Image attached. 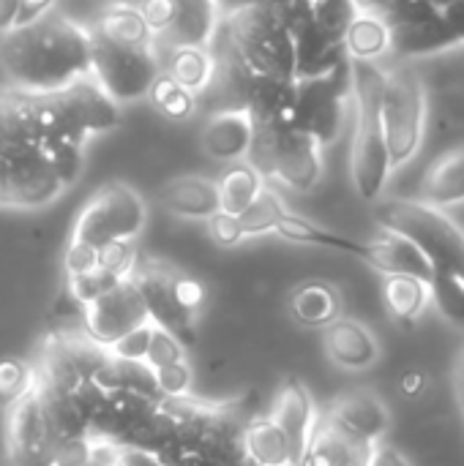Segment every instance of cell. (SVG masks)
Listing matches in <instances>:
<instances>
[{"instance_id": "cell-1", "label": "cell", "mask_w": 464, "mask_h": 466, "mask_svg": "<svg viewBox=\"0 0 464 466\" xmlns=\"http://www.w3.org/2000/svg\"><path fill=\"white\" fill-rule=\"evenodd\" d=\"M0 68L8 87L57 93L90 76V27L49 11L0 35Z\"/></svg>"}, {"instance_id": "cell-2", "label": "cell", "mask_w": 464, "mask_h": 466, "mask_svg": "<svg viewBox=\"0 0 464 466\" xmlns=\"http://www.w3.org/2000/svg\"><path fill=\"white\" fill-rule=\"evenodd\" d=\"M63 191L33 134L30 93L0 87V208L36 210Z\"/></svg>"}, {"instance_id": "cell-3", "label": "cell", "mask_w": 464, "mask_h": 466, "mask_svg": "<svg viewBox=\"0 0 464 466\" xmlns=\"http://www.w3.org/2000/svg\"><path fill=\"white\" fill-rule=\"evenodd\" d=\"M219 35L224 41L222 57L238 63L241 68L295 79V41L273 5L252 3L224 11Z\"/></svg>"}, {"instance_id": "cell-4", "label": "cell", "mask_w": 464, "mask_h": 466, "mask_svg": "<svg viewBox=\"0 0 464 466\" xmlns=\"http://www.w3.org/2000/svg\"><path fill=\"white\" fill-rule=\"evenodd\" d=\"M353 74V104H356V134L350 150V175L364 202H377L391 177V153L380 117L383 98V63H356Z\"/></svg>"}, {"instance_id": "cell-5", "label": "cell", "mask_w": 464, "mask_h": 466, "mask_svg": "<svg viewBox=\"0 0 464 466\" xmlns=\"http://www.w3.org/2000/svg\"><path fill=\"white\" fill-rule=\"evenodd\" d=\"M377 224L407 238L435 268L464 279V229L440 208L421 199H386L377 205Z\"/></svg>"}, {"instance_id": "cell-6", "label": "cell", "mask_w": 464, "mask_h": 466, "mask_svg": "<svg viewBox=\"0 0 464 466\" xmlns=\"http://www.w3.org/2000/svg\"><path fill=\"white\" fill-rule=\"evenodd\" d=\"M246 161L265 177L293 191H312L323 177V147L290 120L254 123V142Z\"/></svg>"}, {"instance_id": "cell-7", "label": "cell", "mask_w": 464, "mask_h": 466, "mask_svg": "<svg viewBox=\"0 0 464 466\" xmlns=\"http://www.w3.org/2000/svg\"><path fill=\"white\" fill-rule=\"evenodd\" d=\"M380 117L391 164H407L421 150L427 131V87L407 60H399L397 66H383Z\"/></svg>"}, {"instance_id": "cell-8", "label": "cell", "mask_w": 464, "mask_h": 466, "mask_svg": "<svg viewBox=\"0 0 464 466\" xmlns=\"http://www.w3.org/2000/svg\"><path fill=\"white\" fill-rule=\"evenodd\" d=\"M161 74L159 38L153 44H115L90 33V76L118 104L145 101Z\"/></svg>"}, {"instance_id": "cell-9", "label": "cell", "mask_w": 464, "mask_h": 466, "mask_svg": "<svg viewBox=\"0 0 464 466\" xmlns=\"http://www.w3.org/2000/svg\"><path fill=\"white\" fill-rule=\"evenodd\" d=\"M148 221L145 199L126 183L101 186L79 210L71 240L90 248H101L115 240H137Z\"/></svg>"}, {"instance_id": "cell-10", "label": "cell", "mask_w": 464, "mask_h": 466, "mask_svg": "<svg viewBox=\"0 0 464 466\" xmlns=\"http://www.w3.org/2000/svg\"><path fill=\"white\" fill-rule=\"evenodd\" d=\"M353 104V74L350 60L331 74L295 79V101L290 123L309 134L320 147H328L339 139L347 106Z\"/></svg>"}, {"instance_id": "cell-11", "label": "cell", "mask_w": 464, "mask_h": 466, "mask_svg": "<svg viewBox=\"0 0 464 466\" xmlns=\"http://www.w3.org/2000/svg\"><path fill=\"white\" fill-rule=\"evenodd\" d=\"M175 276H178L175 268H170L164 262H156V259H148V257H137V265L129 273V279L134 281V287L142 295L150 325L172 333L183 347H189V344H194L200 317L189 314L178 303V298H175Z\"/></svg>"}, {"instance_id": "cell-12", "label": "cell", "mask_w": 464, "mask_h": 466, "mask_svg": "<svg viewBox=\"0 0 464 466\" xmlns=\"http://www.w3.org/2000/svg\"><path fill=\"white\" fill-rule=\"evenodd\" d=\"M82 319H85V336L93 344H98L101 350H107L115 341H120L123 336L150 325L142 295L131 279H120L107 295H101L98 300L85 306Z\"/></svg>"}, {"instance_id": "cell-13", "label": "cell", "mask_w": 464, "mask_h": 466, "mask_svg": "<svg viewBox=\"0 0 464 466\" xmlns=\"http://www.w3.org/2000/svg\"><path fill=\"white\" fill-rule=\"evenodd\" d=\"M5 464L8 466H49L55 437L44 420L41 404L30 388L5 410Z\"/></svg>"}, {"instance_id": "cell-14", "label": "cell", "mask_w": 464, "mask_h": 466, "mask_svg": "<svg viewBox=\"0 0 464 466\" xmlns=\"http://www.w3.org/2000/svg\"><path fill=\"white\" fill-rule=\"evenodd\" d=\"M202 150L222 164L246 161L254 142V117L246 106H216L200 134Z\"/></svg>"}, {"instance_id": "cell-15", "label": "cell", "mask_w": 464, "mask_h": 466, "mask_svg": "<svg viewBox=\"0 0 464 466\" xmlns=\"http://www.w3.org/2000/svg\"><path fill=\"white\" fill-rule=\"evenodd\" d=\"M271 418L276 420V426L284 431L287 442H290V453H293V464L301 466L304 453L312 442L314 426H317V410H314V399L306 390V385L298 377H287L284 385L276 393Z\"/></svg>"}, {"instance_id": "cell-16", "label": "cell", "mask_w": 464, "mask_h": 466, "mask_svg": "<svg viewBox=\"0 0 464 466\" xmlns=\"http://www.w3.org/2000/svg\"><path fill=\"white\" fill-rule=\"evenodd\" d=\"M328 418L356 440L377 445L391 429V412L372 390H347L334 399Z\"/></svg>"}, {"instance_id": "cell-17", "label": "cell", "mask_w": 464, "mask_h": 466, "mask_svg": "<svg viewBox=\"0 0 464 466\" xmlns=\"http://www.w3.org/2000/svg\"><path fill=\"white\" fill-rule=\"evenodd\" d=\"M63 104H66V112L74 123V128L82 134V137H96V134H104V131H112L118 128L120 123V109L96 82L93 76H85L63 90H57Z\"/></svg>"}, {"instance_id": "cell-18", "label": "cell", "mask_w": 464, "mask_h": 466, "mask_svg": "<svg viewBox=\"0 0 464 466\" xmlns=\"http://www.w3.org/2000/svg\"><path fill=\"white\" fill-rule=\"evenodd\" d=\"M323 347L331 363L345 371H364L380 358V344L372 330L347 317H339L336 322L323 328Z\"/></svg>"}, {"instance_id": "cell-19", "label": "cell", "mask_w": 464, "mask_h": 466, "mask_svg": "<svg viewBox=\"0 0 464 466\" xmlns=\"http://www.w3.org/2000/svg\"><path fill=\"white\" fill-rule=\"evenodd\" d=\"M372 448L375 445L350 437L328 415H323L317 418L312 442L304 453L301 466H369Z\"/></svg>"}, {"instance_id": "cell-20", "label": "cell", "mask_w": 464, "mask_h": 466, "mask_svg": "<svg viewBox=\"0 0 464 466\" xmlns=\"http://www.w3.org/2000/svg\"><path fill=\"white\" fill-rule=\"evenodd\" d=\"M366 265L377 268L383 276H413L424 284H432L435 268L429 259L402 235L383 229L366 243Z\"/></svg>"}, {"instance_id": "cell-21", "label": "cell", "mask_w": 464, "mask_h": 466, "mask_svg": "<svg viewBox=\"0 0 464 466\" xmlns=\"http://www.w3.org/2000/svg\"><path fill=\"white\" fill-rule=\"evenodd\" d=\"M159 205L178 216V218H191V221H208L219 210V188L216 180L200 177V175H180L167 180L159 194Z\"/></svg>"}, {"instance_id": "cell-22", "label": "cell", "mask_w": 464, "mask_h": 466, "mask_svg": "<svg viewBox=\"0 0 464 466\" xmlns=\"http://www.w3.org/2000/svg\"><path fill=\"white\" fill-rule=\"evenodd\" d=\"M175 22L164 38V46H213L222 25L219 0H172Z\"/></svg>"}, {"instance_id": "cell-23", "label": "cell", "mask_w": 464, "mask_h": 466, "mask_svg": "<svg viewBox=\"0 0 464 466\" xmlns=\"http://www.w3.org/2000/svg\"><path fill=\"white\" fill-rule=\"evenodd\" d=\"M161 49V74L191 90L194 96H202L213 87L219 74V57L213 46H164Z\"/></svg>"}, {"instance_id": "cell-24", "label": "cell", "mask_w": 464, "mask_h": 466, "mask_svg": "<svg viewBox=\"0 0 464 466\" xmlns=\"http://www.w3.org/2000/svg\"><path fill=\"white\" fill-rule=\"evenodd\" d=\"M290 314L304 328H328L342 317V295L328 281H304L290 295Z\"/></svg>"}, {"instance_id": "cell-25", "label": "cell", "mask_w": 464, "mask_h": 466, "mask_svg": "<svg viewBox=\"0 0 464 466\" xmlns=\"http://www.w3.org/2000/svg\"><path fill=\"white\" fill-rule=\"evenodd\" d=\"M421 202L440 210L464 202V145L440 156L421 183Z\"/></svg>"}, {"instance_id": "cell-26", "label": "cell", "mask_w": 464, "mask_h": 466, "mask_svg": "<svg viewBox=\"0 0 464 466\" xmlns=\"http://www.w3.org/2000/svg\"><path fill=\"white\" fill-rule=\"evenodd\" d=\"M241 445L252 466H295L290 442L271 415L252 418L241 431Z\"/></svg>"}, {"instance_id": "cell-27", "label": "cell", "mask_w": 464, "mask_h": 466, "mask_svg": "<svg viewBox=\"0 0 464 466\" xmlns=\"http://www.w3.org/2000/svg\"><path fill=\"white\" fill-rule=\"evenodd\" d=\"M90 33L115 44H153L156 35L150 33L148 22L142 19L139 8L134 3H123V0H112L90 25Z\"/></svg>"}, {"instance_id": "cell-28", "label": "cell", "mask_w": 464, "mask_h": 466, "mask_svg": "<svg viewBox=\"0 0 464 466\" xmlns=\"http://www.w3.org/2000/svg\"><path fill=\"white\" fill-rule=\"evenodd\" d=\"M345 52L356 63H383L391 55V27L383 16L356 14L345 30Z\"/></svg>"}, {"instance_id": "cell-29", "label": "cell", "mask_w": 464, "mask_h": 466, "mask_svg": "<svg viewBox=\"0 0 464 466\" xmlns=\"http://www.w3.org/2000/svg\"><path fill=\"white\" fill-rule=\"evenodd\" d=\"M282 240H290V243H304V246H320V248H334V251H342V254H353L358 259L366 262V243H358L353 238H345V235H336L304 216H295V213H284V218L276 224L273 229Z\"/></svg>"}, {"instance_id": "cell-30", "label": "cell", "mask_w": 464, "mask_h": 466, "mask_svg": "<svg viewBox=\"0 0 464 466\" xmlns=\"http://www.w3.org/2000/svg\"><path fill=\"white\" fill-rule=\"evenodd\" d=\"M265 183L268 180L249 161L230 164L224 169V175L216 180V188H219V210L232 213V216H241L257 199V194L265 188Z\"/></svg>"}, {"instance_id": "cell-31", "label": "cell", "mask_w": 464, "mask_h": 466, "mask_svg": "<svg viewBox=\"0 0 464 466\" xmlns=\"http://www.w3.org/2000/svg\"><path fill=\"white\" fill-rule=\"evenodd\" d=\"M383 300L399 325H413L429 306V284L413 276H386Z\"/></svg>"}, {"instance_id": "cell-32", "label": "cell", "mask_w": 464, "mask_h": 466, "mask_svg": "<svg viewBox=\"0 0 464 466\" xmlns=\"http://www.w3.org/2000/svg\"><path fill=\"white\" fill-rule=\"evenodd\" d=\"M148 101L156 106V112H161L164 117L178 120V123L194 117L200 109V96H194L191 90H186L167 74H159V79L153 82V87L148 93Z\"/></svg>"}, {"instance_id": "cell-33", "label": "cell", "mask_w": 464, "mask_h": 466, "mask_svg": "<svg viewBox=\"0 0 464 466\" xmlns=\"http://www.w3.org/2000/svg\"><path fill=\"white\" fill-rule=\"evenodd\" d=\"M287 208L282 202V197L265 183V188L257 194V199L238 216L241 227H243V238H260L276 229V224L284 218Z\"/></svg>"}, {"instance_id": "cell-34", "label": "cell", "mask_w": 464, "mask_h": 466, "mask_svg": "<svg viewBox=\"0 0 464 466\" xmlns=\"http://www.w3.org/2000/svg\"><path fill=\"white\" fill-rule=\"evenodd\" d=\"M429 300L440 311V317L464 330V279L457 273H435L429 284Z\"/></svg>"}, {"instance_id": "cell-35", "label": "cell", "mask_w": 464, "mask_h": 466, "mask_svg": "<svg viewBox=\"0 0 464 466\" xmlns=\"http://www.w3.org/2000/svg\"><path fill=\"white\" fill-rule=\"evenodd\" d=\"M33 366L19 358H0V407L8 410L16 399L30 393Z\"/></svg>"}, {"instance_id": "cell-36", "label": "cell", "mask_w": 464, "mask_h": 466, "mask_svg": "<svg viewBox=\"0 0 464 466\" xmlns=\"http://www.w3.org/2000/svg\"><path fill=\"white\" fill-rule=\"evenodd\" d=\"M118 281H120V279L109 276L107 270L93 268V270H88V273H82V276L66 279V295H68L77 306L85 309V306H90L93 300H98L101 295H107Z\"/></svg>"}, {"instance_id": "cell-37", "label": "cell", "mask_w": 464, "mask_h": 466, "mask_svg": "<svg viewBox=\"0 0 464 466\" xmlns=\"http://www.w3.org/2000/svg\"><path fill=\"white\" fill-rule=\"evenodd\" d=\"M137 248L131 240H115L101 248H96V268L107 270L115 279H129V273L137 265Z\"/></svg>"}, {"instance_id": "cell-38", "label": "cell", "mask_w": 464, "mask_h": 466, "mask_svg": "<svg viewBox=\"0 0 464 466\" xmlns=\"http://www.w3.org/2000/svg\"><path fill=\"white\" fill-rule=\"evenodd\" d=\"M178 360H183V344H180L172 333H167V330H161V328L150 325V339H148L145 366H148L150 371H156V369L172 366V363H178Z\"/></svg>"}, {"instance_id": "cell-39", "label": "cell", "mask_w": 464, "mask_h": 466, "mask_svg": "<svg viewBox=\"0 0 464 466\" xmlns=\"http://www.w3.org/2000/svg\"><path fill=\"white\" fill-rule=\"evenodd\" d=\"M153 380H156V390L161 399H189L191 393V369L186 360H178L172 366H164V369H156L153 371Z\"/></svg>"}, {"instance_id": "cell-40", "label": "cell", "mask_w": 464, "mask_h": 466, "mask_svg": "<svg viewBox=\"0 0 464 466\" xmlns=\"http://www.w3.org/2000/svg\"><path fill=\"white\" fill-rule=\"evenodd\" d=\"M208 235L216 246L222 248H235L241 240H243V227H241V218L232 216V213H224V210H216L208 221Z\"/></svg>"}, {"instance_id": "cell-41", "label": "cell", "mask_w": 464, "mask_h": 466, "mask_svg": "<svg viewBox=\"0 0 464 466\" xmlns=\"http://www.w3.org/2000/svg\"><path fill=\"white\" fill-rule=\"evenodd\" d=\"M142 14V19L148 22L150 33L156 38H164L175 22V3L172 0H139L134 3Z\"/></svg>"}, {"instance_id": "cell-42", "label": "cell", "mask_w": 464, "mask_h": 466, "mask_svg": "<svg viewBox=\"0 0 464 466\" xmlns=\"http://www.w3.org/2000/svg\"><path fill=\"white\" fill-rule=\"evenodd\" d=\"M438 30H440L446 49L464 46V0L451 3L449 8L438 14Z\"/></svg>"}, {"instance_id": "cell-43", "label": "cell", "mask_w": 464, "mask_h": 466, "mask_svg": "<svg viewBox=\"0 0 464 466\" xmlns=\"http://www.w3.org/2000/svg\"><path fill=\"white\" fill-rule=\"evenodd\" d=\"M148 339H150V325L123 336L120 341H115L112 347H107V355L115 360H131V363H145V352H148Z\"/></svg>"}, {"instance_id": "cell-44", "label": "cell", "mask_w": 464, "mask_h": 466, "mask_svg": "<svg viewBox=\"0 0 464 466\" xmlns=\"http://www.w3.org/2000/svg\"><path fill=\"white\" fill-rule=\"evenodd\" d=\"M175 298H178V303H180L189 314L200 317L202 303H205V287H202L200 281H194L191 276H183V273L178 270V276H175Z\"/></svg>"}, {"instance_id": "cell-45", "label": "cell", "mask_w": 464, "mask_h": 466, "mask_svg": "<svg viewBox=\"0 0 464 466\" xmlns=\"http://www.w3.org/2000/svg\"><path fill=\"white\" fill-rule=\"evenodd\" d=\"M63 268H66V279L93 270L96 268V248L82 246V243H68L66 257H63Z\"/></svg>"}, {"instance_id": "cell-46", "label": "cell", "mask_w": 464, "mask_h": 466, "mask_svg": "<svg viewBox=\"0 0 464 466\" xmlns=\"http://www.w3.org/2000/svg\"><path fill=\"white\" fill-rule=\"evenodd\" d=\"M112 461L118 466H164L159 461L156 453H148V451H137V448H123V451H115L112 453Z\"/></svg>"}, {"instance_id": "cell-47", "label": "cell", "mask_w": 464, "mask_h": 466, "mask_svg": "<svg viewBox=\"0 0 464 466\" xmlns=\"http://www.w3.org/2000/svg\"><path fill=\"white\" fill-rule=\"evenodd\" d=\"M369 466H413L394 445H386V442H377L372 448V459Z\"/></svg>"}, {"instance_id": "cell-48", "label": "cell", "mask_w": 464, "mask_h": 466, "mask_svg": "<svg viewBox=\"0 0 464 466\" xmlns=\"http://www.w3.org/2000/svg\"><path fill=\"white\" fill-rule=\"evenodd\" d=\"M55 3L57 0H22V14H19V25H27L49 11H55ZM16 25V27H19Z\"/></svg>"}, {"instance_id": "cell-49", "label": "cell", "mask_w": 464, "mask_h": 466, "mask_svg": "<svg viewBox=\"0 0 464 466\" xmlns=\"http://www.w3.org/2000/svg\"><path fill=\"white\" fill-rule=\"evenodd\" d=\"M22 0H0V35L19 25Z\"/></svg>"}, {"instance_id": "cell-50", "label": "cell", "mask_w": 464, "mask_h": 466, "mask_svg": "<svg viewBox=\"0 0 464 466\" xmlns=\"http://www.w3.org/2000/svg\"><path fill=\"white\" fill-rule=\"evenodd\" d=\"M394 0H353V8L356 14H375V16H383L388 8H391Z\"/></svg>"}, {"instance_id": "cell-51", "label": "cell", "mask_w": 464, "mask_h": 466, "mask_svg": "<svg viewBox=\"0 0 464 466\" xmlns=\"http://www.w3.org/2000/svg\"><path fill=\"white\" fill-rule=\"evenodd\" d=\"M424 385H427L424 371H407V374L402 377V390H405L407 396H418V393L424 390Z\"/></svg>"}, {"instance_id": "cell-52", "label": "cell", "mask_w": 464, "mask_h": 466, "mask_svg": "<svg viewBox=\"0 0 464 466\" xmlns=\"http://www.w3.org/2000/svg\"><path fill=\"white\" fill-rule=\"evenodd\" d=\"M454 388H457V401H459V410H462L464 418V350L457 360V371H454Z\"/></svg>"}, {"instance_id": "cell-53", "label": "cell", "mask_w": 464, "mask_h": 466, "mask_svg": "<svg viewBox=\"0 0 464 466\" xmlns=\"http://www.w3.org/2000/svg\"><path fill=\"white\" fill-rule=\"evenodd\" d=\"M451 3H457V0H429V5H432V8H435L438 14H440L443 8H449Z\"/></svg>"}, {"instance_id": "cell-54", "label": "cell", "mask_w": 464, "mask_h": 466, "mask_svg": "<svg viewBox=\"0 0 464 466\" xmlns=\"http://www.w3.org/2000/svg\"><path fill=\"white\" fill-rule=\"evenodd\" d=\"M93 466H118L112 461V456H96L93 459Z\"/></svg>"}]
</instances>
